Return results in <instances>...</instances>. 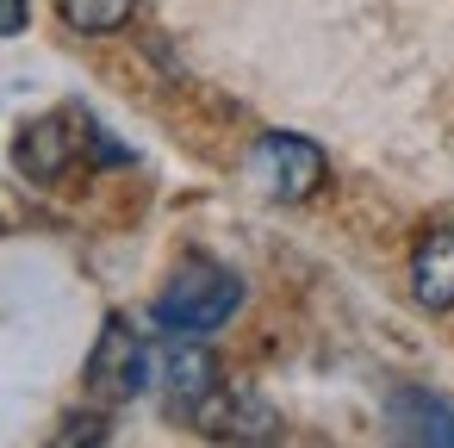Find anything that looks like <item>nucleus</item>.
<instances>
[{
    "mask_svg": "<svg viewBox=\"0 0 454 448\" xmlns=\"http://www.w3.org/2000/svg\"><path fill=\"white\" fill-rule=\"evenodd\" d=\"M411 293L423 311H448L454 305V231H429L411 249Z\"/></svg>",
    "mask_w": 454,
    "mask_h": 448,
    "instance_id": "0eeeda50",
    "label": "nucleus"
},
{
    "mask_svg": "<svg viewBox=\"0 0 454 448\" xmlns=\"http://www.w3.org/2000/svg\"><path fill=\"white\" fill-rule=\"evenodd\" d=\"M243 169H249V181H255L268 200H280V206L311 200V193L324 187V175H330L324 150H317L311 138H293V131H268V138H255V150H249Z\"/></svg>",
    "mask_w": 454,
    "mask_h": 448,
    "instance_id": "f03ea898",
    "label": "nucleus"
},
{
    "mask_svg": "<svg viewBox=\"0 0 454 448\" xmlns=\"http://www.w3.org/2000/svg\"><path fill=\"white\" fill-rule=\"evenodd\" d=\"M386 423L398 442H429V448H454V405L429 398V392H392Z\"/></svg>",
    "mask_w": 454,
    "mask_h": 448,
    "instance_id": "423d86ee",
    "label": "nucleus"
},
{
    "mask_svg": "<svg viewBox=\"0 0 454 448\" xmlns=\"http://www.w3.org/2000/svg\"><path fill=\"white\" fill-rule=\"evenodd\" d=\"M237 305H243V280L231 268L206 262V255H187L168 274V287L156 293L150 324L168 330V336H212V330H224L237 318Z\"/></svg>",
    "mask_w": 454,
    "mask_h": 448,
    "instance_id": "f257e3e1",
    "label": "nucleus"
},
{
    "mask_svg": "<svg viewBox=\"0 0 454 448\" xmlns=\"http://www.w3.org/2000/svg\"><path fill=\"white\" fill-rule=\"evenodd\" d=\"M88 150H94V162H131V150H119L106 138V125H88Z\"/></svg>",
    "mask_w": 454,
    "mask_h": 448,
    "instance_id": "f8f14e48",
    "label": "nucleus"
},
{
    "mask_svg": "<svg viewBox=\"0 0 454 448\" xmlns=\"http://www.w3.org/2000/svg\"><path fill=\"white\" fill-rule=\"evenodd\" d=\"M57 442H63V448H69V442H106V417H100V411H94V417L75 411V417L57 429Z\"/></svg>",
    "mask_w": 454,
    "mask_h": 448,
    "instance_id": "9d476101",
    "label": "nucleus"
},
{
    "mask_svg": "<svg viewBox=\"0 0 454 448\" xmlns=\"http://www.w3.org/2000/svg\"><path fill=\"white\" fill-rule=\"evenodd\" d=\"M57 13H63V26L82 32V38H113V32L131 26L137 0H57Z\"/></svg>",
    "mask_w": 454,
    "mask_h": 448,
    "instance_id": "1a4fd4ad",
    "label": "nucleus"
},
{
    "mask_svg": "<svg viewBox=\"0 0 454 448\" xmlns=\"http://www.w3.org/2000/svg\"><path fill=\"white\" fill-rule=\"evenodd\" d=\"M218 386V361L212 349H200V336H175L168 361H162V398L175 417H193V405Z\"/></svg>",
    "mask_w": 454,
    "mask_h": 448,
    "instance_id": "39448f33",
    "label": "nucleus"
},
{
    "mask_svg": "<svg viewBox=\"0 0 454 448\" xmlns=\"http://www.w3.org/2000/svg\"><path fill=\"white\" fill-rule=\"evenodd\" d=\"M69 156H75V138H69L63 119H32V125L20 131V144H13V162H20L32 181H57V175L69 169Z\"/></svg>",
    "mask_w": 454,
    "mask_h": 448,
    "instance_id": "6e6552de",
    "label": "nucleus"
},
{
    "mask_svg": "<svg viewBox=\"0 0 454 448\" xmlns=\"http://www.w3.org/2000/svg\"><path fill=\"white\" fill-rule=\"evenodd\" d=\"M32 20V0H0V38H20Z\"/></svg>",
    "mask_w": 454,
    "mask_h": 448,
    "instance_id": "9b49d317",
    "label": "nucleus"
},
{
    "mask_svg": "<svg viewBox=\"0 0 454 448\" xmlns=\"http://www.w3.org/2000/svg\"><path fill=\"white\" fill-rule=\"evenodd\" d=\"M200 436H212V442H280V411L255 392V386H212L200 405H193V417H187Z\"/></svg>",
    "mask_w": 454,
    "mask_h": 448,
    "instance_id": "20e7f679",
    "label": "nucleus"
},
{
    "mask_svg": "<svg viewBox=\"0 0 454 448\" xmlns=\"http://www.w3.org/2000/svg\"><path fill=\"white\" fill-rule=\"evenodd\" d=\"M150 380H156V361H150L144 336L125 318H106L94 336V355H88V392L106 405H131V398H144Z\"/></svg>",
    "mask_w": 454,
    "mask_h": 448,
    "instance_id": "7ed1b4c3",
    "label": "nucleus"
}]
</instances>
